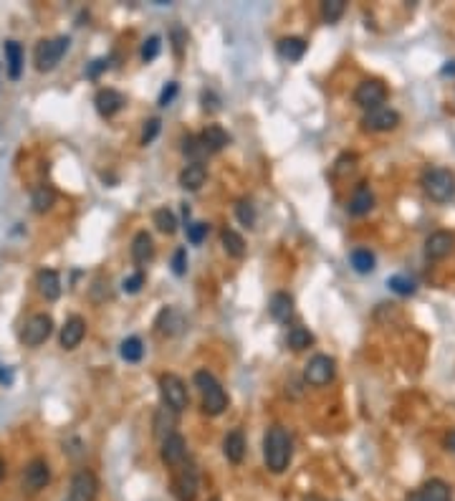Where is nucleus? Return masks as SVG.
Here are the masks:
<instances>
[{"label":"nucleus","mask_w":455,"mask_h":501,"mask_svg":"<svg viewBox=\"0 0 455 501\" xmlns=\"http://www.w3.org/2000/svg\"><path fill=\"white\" fill-rule=\"evenodd\" d=\"M294 456V441L281 425H271L263 438V458L271 474H284Z\"/></svg>","instance_id":"obj_1"},{"label":"nucleus","mask_w":455,"mask_h":501,"mask_svg":"<svg viewBox=\"0 0 455 501\" xmlns=\"http://www.w3.org/2000/svg\"><path fill=\"white\" fill-rule=\"evenodd\" d=\"M423 190L435 203H450L455 197V175L445 167H430L423 175Z\"/></svg>","instance_id":"obj_2"},{"label":"nucleus","mask_w":455,"mask_h":501,"mask_svg":"<svg viewBox=\"0 0 455 501\" xmlns=\"http://www.w3.org/2000/svg\"><path fill=\"white\" fill-rule=\"evenodd\" d=\"M195 385L202 393V410L208 415H220L228 408V395L220 387V382L215 380V375L208 370H197L195 372Z\"/></svg>","instance_id":"obj_3"},{"label":"nucleus","mask_w":455,"mask_h":501,"mask_svg":"<svg viewBox=\"0 0 455 501\" xmlns=\"http://www.w3.org/2000/svg\"><path fill=\"white\" fill-rule=\"evenodd\" d=\"M71 41L66 36H58V39L51 41H41L36 46V69L38 71H53L58 64H61L63 53L69 51Z\"/></svg>","instance_id":"obj_4"},{"label":"nucleus","mask_w":455,"mask_h":501,"mask_svg":"<svg viewBox=\"0 0 455 501\" xmlns=\"http://www.w3.org/2000/svg\"><path fill=\"white\" fill-rule=\"evenodd\" d=\"M159 393H162L164 405L170 408V410H175V412H183L185 408H187V403H190L187 387H185V382L180 380L175 372H167V375L159 377Z\"/></svg>","instance_id":"obj_5"},{"label":"nucleus","mask_w":455,"mask_h":501,"mask_svg":"<svg viewBox=\"0 0 455 501\" xmlns=\"http://www.w3.org/2000/svg\"><path fill=\"white\" fill-rule=\"evenodd\" d=\"M53 332V319L51 314H33L28 322L23 324V330H20V342L25 347H41Z\"/></svg>","instance_id":"obj_6"},{"label":"nucleus","mask_w":455,"mask_h":501,"mask_svg":"<svg viewBox=\"0 0 455 501\" xmlns=\"http://www.w3.org/2000/svg\"><path fill=\"white\" fill-rule=\"evenodd\" d=\"M334 375H336L334 357L314 355L309 360V365H306V370H303V380L309 382V385H314V387H324V385H329V382L334 380Z\"/></svg>","instance_id":"obj_7"},{"label":"nucleus","mask_w":455,"mask_h":501,"mask_svg":"<svg viewBox=\"0 0 455 501\" xmlns=\"http://www.w3.org/2000/svg\"><path fill=\"white\" fill-rule=\"evenodd\" d=\"M99 496V479L88 469L76 471L69 486V501H96Z\"/></svg>","instance_id":"obj_8"},{"label":"nucleus","mask_w":455,"mask_h":501,"mask_svg":"<svg viewBox=\"0 0 455 501\" xmlns=\"http://www.w3.org/2000/svg\"><path fill=\"white\" fill-rule=\"evenodd\" d=\"M172 491L180 501H195L197 491H200V481H197V469L190 463V466H180L177 476L172 479Z\"/></svg>","instance_id":"obj_9"},{"label":"nucleus","mask_w":455,"mask_h":501,"mask_svg":"<svg viewBox=\"0 0 455 501\" xmlns=\"http://www.w3.org/2000/svg\"><path fill=\"white\" fill-rule=\"evenodd\" d=\"M354 102L360 104L362 109L372 112V109L382 107L387 102V86L377 79H369V82H362L354 91Z\"/></svg>","instance_id":"obj_10"},{"label":"nucleus","mask_w":455,"mask_h":501,"mask_svg":"<svg viewBox=\"0 0 455 501\" xmlns=\"http://www.w3.org/2000/svg\"><path fill=\"white\" fill-rule=\"evenodd\" d=\"M51 481V469L44 458H33L23 471V491L28 494H38L41 488H46Z\"/></svg>","instance_id":"obj_11"},{"label":"nucleus","mask_w":455,"mask_h":501,"mask_svg":"<svg viewBox=\"0 0 455 501\" xmlns=\"http://www.w3.org/2000/svg\"><path fill=\"white\" fill-rule=\"evenodd\" d=\"M400 124V115L390 107H377L362 117V127L369 132H390Z\"/></svg>","instance_id":"obj_12"},{"label":"nucleus","mask_w":455,"mask_h":501,"mask_svg":"<svg viewBox=\"0 0 455 501\" xmlns=\"http://www.w3.org/2000/svg\"><path fill=\"white\" fill-rule=\"evenodd\" d=\"M404 501H453V494H450V486L442 479H430L428 483L412 491Z\"/></svg>","instance_id":"obj_13"},{"label":"nucleus","mask_w":455,"mask_h":501,"mask_svg":"<svg viewBox=\"0 0 455 501\" xmlns=\"http://www.w3.org/2000/svg\"><path fill=\"white\" fill-rule=\"evenodd\" d=\"M159 456L167 466L177 469V466H183L185 458H187V443H185V438L180 433H172L162 441V450H159Z\"/></svg>","instance_id":"obj_14"},{"label":"nucleus","mask_w":455,"mask_h":501,"mask_svg":"<svg viewBox=\"0 0 455 501\" xmlns=\"http://www.w3.org/2000/svg\"><path fill=\"white\" fill-rule=\"evenodd\" d=\"M453 246H455V235L450 233V230H435V233L425 241V256H428L430 261H440L453 251Z\"/></svg>","instance_id":"obj_15"},{"label":"nucleus","mask_w":455,"mask_h":501,"mask_svg":"<svg viewBox=\"0 0 455 501\" xmlns=\"http://www.w3.org/2000/svg\"><path fill=\"white\" fill-rule=\"evenodd\" d=\"M187 327V319H185V314L180 309H175V306H164L162 311L157 314V330L159 334L164 337H177L180 332Z\"/></svg>","instance_id":"obj_16"},{"label":"nucleus","mask_w":455,"mask_h":501,"mask_svg":"<svg viewBox=\"0 0 455 501\" xmlns=\"http://www.w3.org/2000/svg\"><path fill=\"white\" fill-rule=\"evenodd\" d=\"M84 337H86V322H84L81 317L66 319V324L61 327V347L76 349L79 344H81Z\"/></svg>","instance_id":"obj_17"},{"label":"nucleus","mask_w":455,"mask_h":501,"mask_svg":"<svg viewBox=\"0 0 455 501\" xmlns=\"http://www.w3.org/2000/svg\"><path fill=\"white\" fill-rule=\"evenodd\" d=\"M94 104H96V112H99L101 117H114L126 104V99H124V94L117 89H101L99 94H96Z\"/></svg>","instance_id":"obj_18"},{"label":"nucleus","mask_w":455,"mask_h":501,"mask_svg":"<svg viewBox=\"0 0 455 501\" xmlns=\"http://www.w3.org/2000/svg\"><path fill=\"white\" fill-rule=\"evenodd\" d=\"M372 208H374L372 190H369V185H367V183H360L357 188H354L352 200H349V213L360 218V216H367V213H369Z\"/></svg>","instance_id":"obj_19"},{"label":"nucleus","mask_w":455,"mask_h":501,"mask_svg":"<svg viewBox=\"0 0 455 501\" xmlns=\"http://www.w3.org/2000/svg\"><path fill=\"white\" fill-rule=\"evenodd\" d=\"M132 259L137 266H145L154 259V243H152V235L147 230H139L132 241Z\"/></svg>","instance_id":"obj_20"},{"label":"nucleus","mask_w":455,"mask_h":501,"mask_svg":"<svg viewBox=\"0 0 455 501\" xmlns=\"http://www.w3.org/2000/svg\"><path fill=\"white\" fill-rule=\"evenodd\" d=\"M223 453H225V458L230 463H240L243 458H246V436H243V431H230L225 436V441H223Z\"/></svg>","instance_id":"obj_21"},{"label":"nucleus","mask_w":455,"mask_h":501,"mask_svg":"<svg viewBox=\"0 0 455 501\" xmlns=\"http://www.w3.org/2000/svg\"><path fill=\"white\" fill-rule=\"evenodd\" d=\"M205 178H208V170L202 162H190L183 172H180V185H183L185 190L195 193L200 190L202 185H205Z\"/></svg>","instance_id":"obj_22"},{"label":"nucleus","mask_w":455,"mask_h":501,"mask_svg":"<svg viewBox=\"0 0 455 501\" xmlns=\"http://www.w3.org/2000/svg\"><path fill=\"white\" fill-rule=\"evenodd\" d=\"M38 292L48 301H56L61 297V276L53 268H44V271L38 273Z\"/></svg>","instance_id":"obj_23"},{"label":"nucleus","mask_w":455,"mask_h":501,"mask_svg":"<svg viewBox=\"0 0 455 501\" xmlns=\"http://www.w3.org/2000/svg\"><path fill=\"white\" fill-rule=\"evenodd\" d=\"M268 311H271V317L276 319V322L286 324L291 317H294V299H291V294L286 292H278L271 297V304H268Z\"/></svg>","instance_id":"obj_24"},{"label":"nucleus","mask_w":455,"mask_h":501,"mask_svg":"<svg viewBox=\"0 0 455 501\" xmlns=\"http://www.w3.org/2000/svg\"><path fill=\"white\" fill-rule=\"evenodd\" d=\"M200 142H202V147H205L208 152H220L223 147H228V142H230V137H228L225 129L218 127V124H208V127L202 129Z\"/></svg>","instance_id":"obj_25"},{"label":"nucleus","mask_w":455,"mask_h":501,"mask_svg":"<svg viewBox=\"0 0 455 501\" xmlns=\"http://www.w3.org/2000/svg\"><path fill=\"white\" fill-rule=\"evenodd\" d=\"M6 64H8V77L15 82L23 74V46L18 41H6Z\"/></svg>","instance_id":"obj_26"},{"label":"nucleus","mask_w":455,"mask_h":501,"mask_svg":"<svg viewBox=\"0 0 455 501\" xmlns=\"http://www.w3.org/2000/svg\"><path fill=\"white\" fill-rule=\"evenodd\" d=\"M175 425H177V412L170 410L167 405L154 412V436H157L159 441L172 436V433H175Z\"/></svg>","instance_id":"obj_27"},{"label":"nucleus","mask_w":455,"mask_h":501,"mask_svg":"<svg viewBox=\"0 0 455 501\" xmlns=\"http://www.w3.org/2000/svg\"><path fill=\"white\" fill-rule=\"evenodd\" d=\"M303 53H306V41L298 39V36H289V39L278 41V56L286 58V61H301Z\"/></svg>","instance_id":"obj_28"},{"label":"nucleus","mask_w":455,"mask_h":501,"mask_svg":"<svg viewBox=\"0 0 455 501\" xmlns=\"http://www.w3.org/2000/svg\"><path fill=\"white\" fill-rule=\"evenodd\" d=\"M53 203H56V193H53V188H48V185H41V188H36L31 195V205L36 213H46V210L53 208Z\"/></svg>","instance_id":"obj_29"},{"label":"nucleus","mask_w":455,"mask_h":501,"mask_svg":"<svg viewBox=\"0 0 455 501\" xmlns=\"http://www.w3.org/2000/svg\"><path fill=\"white\" fill-rule=\"evenodd\" d=\"M349 261H352V266L357 273H372L374 263H377V261H374V254L369 251V248H354Z\"/></svg>","instance_id":"obj_30"},{"label":"nucleus","mask_w":455,"mask_h":501,"mask_svg":"<svg viewBox=\"0 0 455 501\" xmlns=\"http://www.w3.org/2000/svg\"><path fill=\"white\" fill-rule=\"evenodd\" d=\"M220 238H223V248H225L228 256H233V259H243V256H246V241H243L235 230L225 228Z\"/></svg>","instance_id":"obj_31"},{"label":"nucleus","mask_w":455,"mask_h":501,"mask_svg":"<svg viewBox=\"0 0 455 501\" xmlns=\"http://www.w3.org/2000/svg\"><path fill=\"white\" fill-rule=\"evenodd\" d=\"M119 355H121V360H126V362H139L142 355H145V344H142L139 337H129V339L121 342Z\"/></svg>","instance_id":"obj_32"},{"label":"nucleus","mask_w":455,"mask_h":501,"mask_svg":"<svg viewBox=\"0 0 455 501\" xmlns=\"http://www.w3.org/2000/svg\"><path fill=\"white\" fill-rule=\"evenodd\" d=\"M289 347L296 349V352H301V349H306L309 344H314V334H311L309 330H303V327H294V330L289 332Z\"/></svg>","instance_id":"obj_33"},{"label":"nucleus","mask_w":455,"mask_h":501,"mask_svg":"<svg viewBox=\"0 0 455 501\" xmlns=\"http://www.w3.org/2000/svg\"><path fill=\"white\" fill-rule=\"evenodd\" d=\"M154 226H157L162 233H175L177 230V218H175V213H172L170 208H159V210H154Z\"/></svg>","instance_id":"obj_34"},{"label":"nucleus","mask_w":455,"mask_h":501,"mask_svg":"<svg viewBox=\"0 0 455 501\" xmlns=\"http://www.w3.org/2000/svg\"><path fill=\"white\" fill-rule=\"evenodd\" d=\"M344 11H347L344 0H327V3H322V18L327 23H336L344 15Z\"/></svg>","instance_id":"obj_35"},{"label":"nucleus","mask_w":455,"mask_h":501,"mask_svg":"<svg viewBox=\"0 0 455 501\" xmlns=\"http://www.w3.org/2000/svg\"><path fill=\"white\" fill-rule=\"evenodd\" d=\"M235 216H238V221L246 226V228H253L256 226V205L248 200V197H243V200H238V205H235Z\"/></svg>","instance_id":"obj_36"},{"label":"nucleus","mask_w":455,"mask_h":501,"mask_svg":"<svg viewBox=\"0 0 455 501\" xmlns=\"http://www.w3.org/2000/svg\"><path fill=\"white\" fill-rule=\"evenodd\" d=\"M387 286H390L392 292L400 294V297H410V294H415V281L410 279V276H402V273H397V276H392L390 281H387Z\"/></svg>","instance_id":"obj_37"},{"label":"nucleus","mask_w":455,"mask_h":501,"mask_svg":"<svg viewBox=\"0 0 455 501\" xmlns=\"http://www.w3.org/2000/svg\"><path fill=\"white\" fill-rule=\"evenodd\" d=\"M183 152L185 155H190L192 157V162H200L205 155H208V150L202 147V142H200V137H185V142H183Z\"/></svg>","instance_id":"obj_38"},{"label":"nucleus","mask_w":455,"mask_h":501,"mask_svg":"<svg viewBox=\"0 0 455 501\" xmlns=\"http://www.w3.org/2000/svg\"><path fill=\"white\" fill-rule=\"evenodd\" d=\"M159 48H162V41H159V36H152V39L145 41V46H142V61H154L159 53Z\"/></svg>","instance_id":"obj_39"},{"label":"nucleus","mask_w":455,"mask_h":501,"mask_svg":"<svg viewBox=\"0 0 455 501\" xmlns=\"http://www.w3.org/2000/svg\"><path fill=\"white\" fill-rule=\"evenodd\" d=\"M354 165H357V155H352V152H347V155H341L339 160H336V167H334V175H347V172H352L354 170Z\"/></svg>","instance_id":"obj_40"},{"label":"nucleus","mask_w":455,"mask_h":501,"mask_svg":"<svg viewBox=\"0 0 455 501\" xmlns=\"http://www.w3.org/2000/svg\"><path fill=\"white\" fill-rule=\"evenodd\" d=\"M205 235H208V226H205V223H192V226H187V241L190 243L200 246V243L205 241Z\"/></svg>","instance_id":"obj_41"},{"label":"nucleus","mask_w":455,"mask_h":501,"mask_svg":"<svg viewBox=\"0 0 455 501\" xmlns=\"http://www.w3.org/2000/svg\"><path fill=\"white\" fill-rule=\"evenodd\" d=\"M159 127H162V122L154 117V119L145 122V132H142V145H150V142H154V137L159 134Z\"/></svg>","instance_id":"obj_42"},{"label":"nucleus","mask_w":455,"mask_h":501,"mask_svg":"<svg viewBox=\"0 0 455 501\" xmlns=\"http://www.w3.org/2000/svg\"><path fill=\"white\" fill-rule=\"evenodd\" d=\"M172 271H175L177 276H183V273L187 271V251H185V248H177L175 256H172Z\"/></svg>","instance_id":"obj_43"},{"label":"nucleus","mask_w":455,"mask_h":501,"mask_svg":"<svg viewBox=\"0 0 455 501\" xmlns=\"http://www.w3.org/2000/svg\"><path fill=\"white\" fill-rule=\"evenodd\" d=\"M142 284H145V273H142V271H134L132 276H126L124 284H121V286H124V292H126V294H137L139 289H142Z\"/></svg>","instance_id":"obj_44"},{"label":"nucleus","mask_w":455,"mask_h":501,"mask_svg":"<svg viewBox=\"0 0 455 501\" xmlns=\"http://www.w3.org/2000/svg\"><path fill=\"white\" fill-rule=\"evenodd\" d=\"M175 96H177V84L170 82V84H167V86L162 89V94H159V107H167V104H170L172 99H175Z\"/></svg>","instance_id":"obj_45"},{"label":"nucleus","mask_w":455,"mask_h":501,"mask_svg":"<svg viewBox=\"0 0 455 501\" xmlns=\"http://www.w3.org/2000/svg\"><path fill=\"white\" fill-rule=\"evenodd\" d=\"M107 66H109L107 58H99V61H94V64L88 66L86 74H88V77H91V79H94V77H99V74H101V71H104V69H107Z\"/></svg>","instance_id":"obj_46"},{"label":"nucleus","mask_w":455,"mask_h":501,"mask_svg":"<svg viewBox=\"0 0 455 501\" xmlns=\"http://www.w3.org/2000/svg\"><path fill=\"white\" fill-rule=\"evenodd\" d=\"M442 77H455V61H448L442 66Z\"/></svg>","instance_id":"obj_47"},{"label":"nucleus","mask_w":455,"mask_h":501,"mask_svg":"<svg viewBox=\"0 0 455 501\" xmlns=\"http://www.w3.org/2000/svg\"><path fill=\"white\" fill-rule=\"evenodd\" d=\"M303 501H327V499H324V496H319V494H309Z\"/></svg>","instance_id":"obj_48"},{"label":"nucleus","mask_w":455,"mask_h":501,"mask_svg":"<svg viewBox=\"0 0 455 501\" xmlns=\"http://www.w3.org/2000/svg\"><path fill=\"white\" fill-rule=\"evenodd\" d=\"M13 377H11V372H3V370H0V382H11Z\"/></svg>","instance_id":"obj_49"},{"label":"nucleus","mask_w":455,"mask_h":501,"mask_svg":"<svg viewBox=\"0 0 455 501\" xmlns=\"http://www.w3.org/2000/svg\"><path fill=\"white\" fill-rule=\"evenodd\" d=\"M3 476H6V461L0 458V481H3Z\"/></svg>","instance_id":"obj_50"},{"label":"nucleus","mask_w":455,"mask_h":501,"mask_svg":"<svg viewBox=\"0 0 455 501\" xmlns=\"http://www.w3.org/2000/svg\"><path fill=\"white\" fill-rule=\"evenodd\" d=\"M448 445H450V448H453V450H455V431H453V433H450V436H448Z\"/></svg>","instance_id":"obj_51"},{"label":"nucleus","mask_w":455,"mask_h":501,"mask_svg":"<svg viewBox=\"0 0 455 501\" xmlns=\"http://www.w3.org/2000/svg\"><path fill=\"white\" fill-rule=\"evenodd\" d=\"M213 501H220V499H213Z\"/></svg>","instance_id":"obj_52"}]
</instances>
